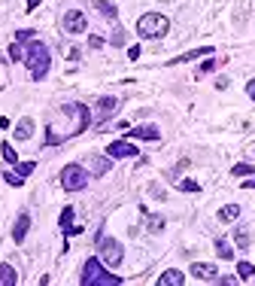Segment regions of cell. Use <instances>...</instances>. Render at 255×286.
Here are the masks:
<instances>
[{
  "label": "cell",
  "instance_id": "cell-1",
  "mask_svg": "<svg viewBox=\"0 0 255 286\" xmlns=\"http://www.w3.org/2000/svg\"><path fill=\"white\" fill-rule=\"evenodd\" d=\"M24 64L30 70V79L33 82H43L49 67H52V55H49V46L40 43V40H27V49H24Z\"/></svg>",
  "mask_w": 255,
  "mask_h": 286
},
{
  "label": "cell",
  "instance_id": "cell-2",
  "mask_svg": "<svg viewBox=\"0 0 255 286\" xmlns=\"http://www.w3.org/2000/svg\"><path fill=\"white\" fill-rule=\"evenodd\" d=\"M82 286H119L122 283V277H116V274H110L106 268H103V262L100 259H88L85 262V268H82Z\"/></svg>",
  "mask_w": 255,
  "mask_h": 286
},
{
  "label": "cell",
  "instance_id": "cell-3",
  "mask_svg": "<svg viewBox=\"0 0 255 286\" xmlns=\"http://www.w3.org/2000/svg\"><path fill=\"white\" fill-rule=\"evenodd\" d=\"M167 30H170V18L161 15V12H146V15L137 18V34L146 37V40H158V37H164Z\"/></svg>",
  "mask_w": 255,
  "mask_h": 286
},
{
  "label": "cell",
  "instance_id": "cell-4",
  "mask_svg": "<svg viewBox=\"0 0 255 286\" xmlns=\"http://www.w3.org/2000/svg\"><path fill=\"white\" fill-rule=\"evenodd\" d=\"M61 186H64L67 192H82V189L88 186V171H85L82 165H67V168L61 171Z\"/></svg>",
  "mask_w": 255,
  "mask_h": 286
},
{
  "label": "cell",
  "instance_id": "cell-5",
  "mask_svg": "<svg viewBox=\"0 0 255 286\" xmlns=\"http://www.w3.org/2000/svg\"><path fill=\"white\" fill-rule=\"evenodd\" d=\"M97 253H100V262H103V265H110V268H119V265H122V259H125V250H122V244H119L116 238H100Z\"/></svg>",
  "mask_w": 255,
  "mask_h": 286
},
{
  "label": "cell",
  "instance_id": "cell-6",
  "mask_svg": "<svg viewBox=\"0 0 255 286\" xmlns=\"http://www.w3.org/2000/svg\"><path fill=\"white\" fill-rule=\"evenodd\" d=\"M85 27H88L85 12H82V9H67V15H64V30H67V34H85Z\"/></svg>",
  "mask_w": 255,
  "mask_h": 286
},
{
  "label": "cell",
  "instance_id": "cell-7",
  "mask_svg": "<svg viewBox=\"0 0 255 286\" xmlns=\"http://www.w3.org/2000/svg\"><path fill=\"white\" fill-rule=\"evenodd\" d=\"M116 110H119V101H116V98H110V94H106V98H100V101H97V110H94V116H91V119H94V125H103V122H106Z\"/></svg>",
  "mask_w": 255,
  "mask_h": 286
},
{
  "label": "cell",
  "instance_id": "cell-8",
  "mask_svg": "<svg viewBox=\"0 0 255 286\" xmlns=\"http://www.w3.org/2000/svg\"><path fill=\"white\" fill-rule=\"evenodd\" d=\"M106 155H110V158H131V155H140V152H137V146L128 143V140H113V143L106 146Z\"/></svg>",
  "mask_w": 255,
  "mask_h": 286
},
{
  "label": "cell",
  "instance_id": "cell-9",
  "mask_svg": "<svg viewBox=\"0 0 255 286\" xmlns=\"http://www.w3.org/2000/svg\"><path fill=\"white\" fill-rule=\"evenodd\" d=\"M192 277H198V280H204V283H213V280H219V271H216V265L195 262V265H192Z\"/></svg>",
  "mask_w": 255,
  "mask_h": 286
},
{
  "label": "cell",
  "instance_id": "cell-10",
  "mask_svg": "<svg viewBox=\"0 0 255 286\" xmlns=\"http://www.w3.org/2000/svg\"><path fill=\"white\" fill-rule=\"evenodd\" d=\"M128 137H140V140H161V131L158 125H137L134 131H125Z\"/></svg>",
  "mask_w": 255,
  "mask_h": 286
},
{
  "label": "cell",
  "instance_id": "cell-11",
  "mask_svg": "<svg viewBox=\"0 0 255 286\" xmlns=\"http://www.w3.org/2000/svg\"><path fill=\"white\" fill-rule=\"evenodd\" d=\"M58 226H61V232H64L67 238H70V235H79V232H82L79 226H73V207H64V210H61V219H58Z\"/></svg>",
  "mask_w": 255,
  "mask_h": 286
},
{
  "label": "cell",
  "instance_id": "cell-12",
  "mask_svg": "<svg viewBox=\"0 0 255 286\" xmlns=\"http://www.w3.org/2000/svg\"><path fill=\"white\" fill-rule=\"evenodd\" d=\"M204 55H213V46H201V49L183 52L179 58H170V64H186V61H195V58H204Z\"/></svg>",
  "mask_w": 255,
  "mask_h": 286
},
{
  "label": "cell",
  "instance_id": "cell-13",
  "mask_svg": "<svg viewBox=\"0 0 255 286\" xmlns=\"http://www.w3.org/2000/svg\"><path fill=\"white\" fill-rule=\"evenodd\" d=\"M27 229H30V216H27V213H21V216L15 219V229H12V241H15V244H21V241L27 238Z\"/></svg>",
  "mask_w": 255,
  "mask_h": 286
},
{
  "label": "cell",
  "instance_id": "cell-14",
  "mask_svg": "<svg viewBox=\"0 0 255 286\" xmlns=\"http://www.w3.org/2000/svg\"><path fill=\"white\" fill-rule=\"evenodd\" d=\"M88 168H91L94 177H103V174L110 171V158H103V155H88Z\"/></svg>",
  "mask_w": 255,
  "mask_h": 286
},
{
  "label": "cell",
  "instance_id": "cell-15",
  "mask_svg": "<svg viewBox=\"0 0 255 286\" xmlns=\"http://www.w3.org/2000/svg\"><path fill=\"white\" fill-rule=\"evenodd\" d=\"M158 283H161V286H183V283H186V274H183V271H176V268H170V271H164V274L158 277Z\"/></svg>",
  "mask_w": 255,
  "mask_h": 286
},
{
  "label": "cell",
  "instance_id": "cell-16",
  "mask_svg": "<svg viewBox=\"0 0 255 286\" xmlns=\"http://www.w3.org/2000/svg\"><path fill=\"white\" fill-rule=\"evenodd\" d=\"M30 134H33V119L24 116V119L15 125V137H18V140H30Z\"/></svg>",
  "mask_w": 255,
  "mask_h": 286
},
{
  "label": "cell",
  "instance_id": "cell-17",
  "mask_svg": "<svg viewBox=\"0 0 255 286\" xmlns=\"http://www.w3.org/2000/svg\"><path fill=\"white\" fill-rule=\"evenodd\" d=\"M18 283V274L12 265H0V286H15Z\"/></svg>",
  "mask_w": 255,
  "mask_h": 286
},
{
  "label": "cell",
  "instance_id": "cell-18",
  "mask_svg": "<svg viewBox=\"0 0 255 286\" xmlns=\"http://www.w3.org/2000/svg\"><path fill=\"white\" fill-rule=\"evenodd\" d=\"M237 216H240V204H225V207L219 210V219H222V223H234Z\"/></svg>",
  "mask_w": 255,
  "mask_h": 286
},
{
  "label": "cell",
  "instance_id": "cell-19",
  "mask_svg": "<svg viewBox=\"0 0 255 286\" xmlns=\"http://www.w3.org/2000/svg\"><path fill=\"white\" fill-rule=\"evenodd\" d=\"M94 9H97L103 18H116V15H119V9H116L110 0H94Z\"/></svg>",
  "mask_w": 255,
  "mask_h": 286
},
{
  "label": "cell",
  "instance_id": "cell-20",
  "mask_svg": "<svg viewBox=\"0 0 255 286\" xmlns=\"http://www.w3.org/2000/svg\"><path fill=\"white\" fill-rule=\"evenodd\" d=\"M216 253H219V259H234V250H231V244L225 238L216 241Z\"/></svg>",
  "mask_w": 255,
  "mask_h": 286
},
{
  "label": "cell",
  "instance_id": "cell-21",
  "mask_svg": "<svg viewBox=\"0 0 255 286\" xmlns=\"http://www.w3.org/2000/svg\"><path fill=\"white\" fill-rule=\"evenodd\" d=\"M0 152H3V158H6L9 165H18V152L12 149V143H3V146H0Z\"/></svg>",
  "mask_w": 255,
  "mask_h": 286
},
{
  "label": "cell",
  "instance_id": "cell-22",
  "mask_svg": "<svg viewBox=\"0 0 255 286\" xmlns=\"http://www.w3.org/2000/svg\"><path fill=\"white\" fill-rule=\"evenodd\" d=\"M9 61H24V49H21V43H18V40L9 46Z\"/></svg>",
  "mask_w": 255,
  "mask_h": 286
},
{
  "label": "cell",
  "instance_id": "cell-23",
  "mask_svg": "<svg viewBox=\"0 0 255 286\" xmlns=\"http://www.w3.org/2000/svg\"><path fill=\"white\" fill-rule=\"evenodd\" d=\"M33 168H37V162H18V165H15V174L30 177V174H33Z\"/></svg>",
  "mask_w": 255,
  "mask_h": 286
},
{
  "label": "cell",
  "instance_id": "cell-24",
  "mask_svg": "<svg viewBox=\"0 0 255 286\" xmlns=\"http://www.w3.org/2000/svg\"><path fill=\"white\" fill-rule=\"evenodd\" d=\"M146 229H149V232H155V235H158V232H161V229H164V219H161V216H146Z\"/></svg>",
  "mask_w": 255,
  "mask_h": 286
},
{
  "label": "cell",
  "instance_id": "cell-25",
  "mask_svg": "<svg viewBox=\"0 0 255 286\" xmlns=\"http://www.w3.org/2000/svg\"><path fill=\"white\" fill-rule=\"evenodd\" d=\"M234 241H237L240 250H246V247H249V235H246V229H234Z\"/></svg>",
  "mask_w": 255,
  "mask_h": 286
},
{
  "label": "cell",
  "instance_id": "cell-26",
  "mask_svg": "<svg viewBox=\"0 0 255 286\" xmlns=\"http://www.w3.org/2000/svg\"><path fill=\"white\" fill-rule=\"evenodd\" d=\"M252 171H255V168H252V165H246V162H240V165H234V168H231V174H234V177H249Z\"/></svg>",
  "mask_w": 255,
  "mask_h": 286
},
{
  "label": "cell",
  "instance_id": "cell-27",
  "mask_svg": "<svg viewBox=\"0 0 255 286\" xmlns=\"http://www.w3.org/2000/svg\"><path fill=\"white\" fill-rule=\"evenodd\" d=\"M237 274H240L243 280H246V277H252V274H255V265H252V262H240V265H237Z\"/></svg>",
  "mask_w": 255,
  "mask_h": 286
},
{
  "label": "cell",
  "instance_id": "cell-28",
  "mask_svg": "<svg viewBox=\"0 0 255 286\" xmlns=\"http://www.w3.org/2000/svg\"><path fill=\"white\" fill-rule=\"evenodd\" d=\"M3 180H6L9 186H21V183H24V177H21V174H15V171H6V174H3Z\"/></svg>",
  "mask_w": 255,
  "mask_h": 286
},
{
  "label": "cell",
  "instance_id": "cell-29",
  "mask_svg": "<svg viewBox=\"0 0 255 286\" xmlns=\"http://www.w3.org/2000/svg\"><path fill=\"white\" fill-rule=\"evenodd\" d=\"M176 186H179L183 192H201V183H195V180H179Z\"/></svg>",
  "mask_w": 255,
  "mask_h": 286
},
{
  "label": "cell",
  "instance_id": "cell-30",
  "mask_svg": "<svg viewBox=\"0 0 255 286\" xmlns=\"http://www.w3.org/2000/svg\"><path fill=\"white\" fill-rule=\"evenodd\" d=\"M125 40H128V37H125V30H122V27L110 37V43H113V46H125Z\"/></svg>",
  "mask_w": 255,
  "mask_h": 286
},
{
  "label": "cell",
  "instance_id": "cell-31",
  "mask_svg": "<svg viewBox=\"0 0 255 286\" xmlns=\"http://www.w3.org/2000/svg\"><path fill=\"white\" fill-rule=\"evenodd\" d=\"M15 40H18V43H27V40H33V30H30V27H24V30H18V34H15Z\"/></svg>",
  "mask_w": 255,
  "mask_h": 286
},
{
  "label": "cell",
  "instance_id": "cell-32",
  "mask_svg": "<svg viewBox=\"0 0 255 286\" xmlns=\"http://www.w3.org/2000/svg\"><path fill=\"white\" fill-rule=\"evenodd\" d=\"M216 64H219V61H213V58H210V61H204V64H201V73H210Z\"/></svg>",
  "mask_w": 255,
  "mask_h": 286
},
{
  "label": "cell",
  "instance_id": "cell-33",
  "mask_svg": "<svg viewBox=\"0 0 255 286\" xmlns=\"http://www.w3.org/2000/svg\"><path fill=\"white\" fill-rule=\"evenodd\" d=\"M128 58L137 61V58H140V46H131V49H128Z\"/></svg>",
  "mask_w": 255,
  "mask_h": 286
},
{
  "label": "cell",
  "instance_id": "cell-34",
  "mask_svg": "<svg viewBox=\"0 0 255 286\" xmlns=\"http://www.w3.org/2000/svg\"><path fill=\"white\" fill-rule=\"evenodd\" d=\"M88 46H91V49H100V46H103V40H100V37H91V40H88Z\"/></svg>",
  "mask_w": 255,
  "mask_h": 286
},
{
  "label": "cell",
  "instance_id": "cell-35",
  "mask_svg": "<svg viewBox=\"0 0 255 286\" xmlns=\"http://www.w3.org/2000/svg\"><path fill=\"white\" fill-rule=\"evenodd\" d=\"M246 94L255 101V79H249V82H246Z\"/></svg>",
  "mask_w": 255,
  "mask_h": 286
},
{
  "label": "cell",
  "instance_id": "cell-36",
  "mask_svg": "<svg viewBox=\"0 0 255 286\" xmlns=\"http://www.w3.org/2000/svg\"><path fill=\"white\" fill-rule=\"evenodd\" d=\"M37 6H40V0H27V12H33Z\"/></svg>",
  "mask_w": 255,
  "mask_h": 286
},
{
  "label": "cell",
  "instance_id": "cell-37",
  "mask_svg": "<svg viewBox=\"0 0 255 286\" xmlns=\"http://www.w3.org/2000/svg\"><path fill=\"white\" fill-rule=\"evenodd\" d=\"M243 189H255V180H243Z\"/></svg>",
  "mask_w": 255,
  "mask_h": 286
}]
</instances>
